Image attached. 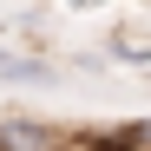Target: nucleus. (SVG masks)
<instances>
[{"label":"nucleus","instance_id":"nucleus-1","mask_svg":"<svg viewBox=\"0 0 151 151\" xmlns=\"http://www.w3.org/2000/svg\"><path fill=\"white\" fill-rule=\"evenodd\" d=\"M0 151H59V132L40 118H0Z\"/></svg>","mask_w":151,"mask_h":151},{"label":"nucleus","instance_id":"nucleus-2","mask_svg":"<svg viewBox=\"0 0 151 151\" xmlns=\"http://www.w3.org/2000/svg\"><path fill=\"white\" fill-rule=\"evenodd\" d=\"M59 72L53 59H40V53H7L0 46V86H53Z\"/></svg>","mask_w":151,"mask_h":151}]
</instances>
